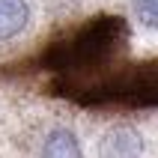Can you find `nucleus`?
I'll return each instance as SVG.
<instances>
[{"mask_svg": "<svg viewBox=\"0 0 158 158\" xmlns=\"http://www.w3.org/2000/svg\"><path fill=\"white\" fill-rule=\"evenodd\" d=\"M42 158H84V152H81L78 137L69 128H54L48 134V140H45Z\"/></svg>", "mask_w": 158, "mask_h": 158, "instance_id": "nucleus-3", "label": "nucleus"}, {"mask_svg": "<svg viewBox=\"0 0 158 158\" xmlns=\"http://www.w3.org/2000/svg\"><path fill=\"white\" fill-rule=\"evenodd\" d=\"M30 21V6L27 0H0V42L15 39Z\"/></svg>", "mask_w": 158, "mask_h": 158, "instance_id": "nucleus-2", "label": "nucleus"}, {"mask_svg": "<svg viewBox=\"0 0 158 158\" xmlns=\"http://www.w3.org/2000/svg\"><path fill=\"white\" fill-rule=\"evenodd\" d=\"M134 9H137L143 24L158 27V0H134Z\"/></svg>", "mask_w": 158, "mask_h": 158, "instance_id": "nucleus-4", "label": "nucleus"}, {"mask_svg": "<svg viewBox=\"0 0 158 158\" xmlns=\"http://www.w3.org/2000/svg\"><path fill=\"white\" fill-rule=\"evenodd\" d=\"M143 155V137L131 125H116L102 137L98 158H140Z\"/></svg>", "mask_w": 158, "mask_h": 158, "instance_id": "nucleus-1", "label": "nucleus"}]
</instances>
